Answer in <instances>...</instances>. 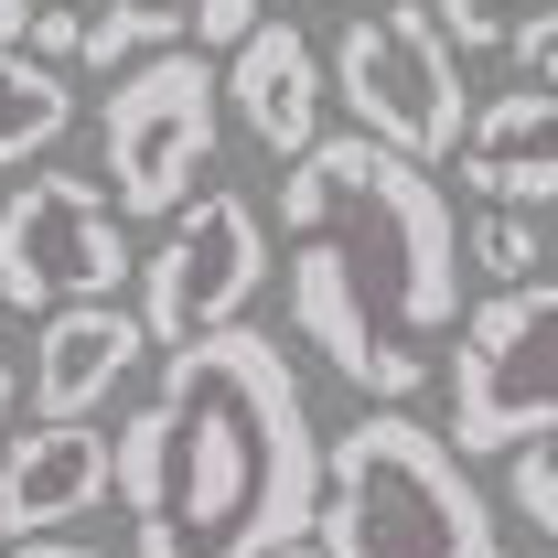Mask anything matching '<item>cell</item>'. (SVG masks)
<instances>
[{"mask_svg": "<svg viewBox=\"0 0 558 558\" xmlns=\"http://www.w3.org/2000/svg\"><path fill=\"white\" fill-rule=\"evenodd\" d=\"M65 130H75L65 65H44V54L0 44V161H33V150H54Z\"/></svg>", "mask_w": 558, "mask_h": 558, "instance_id": "obj_13", "label": "cell"}, {"mask_svg": "<svg viewBox=\"0 0 558 558\" xmlns=\"http://www.w3.org/2000/svg\"><path fill=\"white\" fill-rule=\"evenodd\" d=\"M194 33V11H172V0H108V11H86V65H150V54H172Z\"/></svg>", "mask_w": 558, "mask_h": 558, "instance_id": "obj_14", "label": "cell"}, {"mask_svg": "<svg viewBox=\"0 0 558 558\" xmlns=\"http://www.w3.org/2000/svg\"><path fill=\"white\" fill-rule=\"evenodd\" d=\"M11 398H22V387H11V365H0V429H11Z\"/></svg>", "mask_w": 558, "mask_h": 558, "instance_id": "obj_23", "label": "cell"}, {"mask_svg": "<svg viewBox=\"0 0 558 558\" xmlns=\"http://www.w3.org/2000/svg\"><path fill=\"white\" fill-rule=\"evenodd\" d=\"M108 494H119V440L97 418H33L22 440H0V537H65Z\"/></svg>", "mask_w": 558, "mask_h": 558, "instance_id": "obj_9", "label": "cell"}, {"mask_svg": "<svg viewBox=\"0 0 558 558\" xmlns=\"http://www.w3.org/2000/svg\"><path fill=\"white\" fill-rule=\"evenodd\" d=\"M140 354H161L140 301H65V312H44L33 323V418H97Z\"/></svg>", "mask_w": 558, "mask_h": 558, "instance_id": "obj_10", "label": "cell"}, {"mask_svg": "<svg viewBox=\"0 0 558 558\" xmlns=\"http://www.w3.org/2000/svg\"><path fill=\"white\" fill-rule=\"evenodd\" d=\"M505 505H515V526H537V537H558V429L515 451V473H505Z\"/></svg>", "mask_w": 558, "mask_h": 558, "instance_id": "obj_16", "label": "cell"}, {"mask_svg": "<svg viewBox=\"0 0 558 558\" xmlns=\"http://www.w3.org/2000/svg\"><path fill=\"white\" fill-rule=\"evenodd\" d=\"M0 558H11V548H0Z\"/></svg>", "mask_w": 558, "mask_h": 558, "instance_id": "obj_27", "label": "cell"}, {"mask_svg": "<svg viewBox=\"0 0 558 558\" xmlns=\"http://www.w3.org/2000/svg\"><path fill=\"white\" fill-rule=\"evenodd\" d=\"M333 440L279 333L226 323L172 344L150 398L119 418V515L130 558H279L323 526Z\"/></svg>", "mask_w": 558, "mask_h": 558, "instance_id": "obj_1", "label": "cell"}, {"mask_svg": "<svg viewBox=\"0 0 558 558\" xmlns=\"http://www.w3.org/2000/svg\"><path fill=\"white\" fill-rule=\"evenodd\" d=\"M279 558H333V548H323V537H301V548H279Z\"/></svg>", "mask_w": 558, "mask_h": 558, "instance_id": "obj_24", "label": "cell"}, {"mask_svg": "<svg viewBox=\"0 0 558 558\" xmlns=\"http://www.w3.org/2000/svg\"><path fill=\"white\" fill-rule=\"evenodd\" d=\"M505 54H515V75H526V86H558V0H548V11H515Z\"/></svg>", "mask_w": 558, "mask_h": 558, "instance_id": "obj_17", "label": "cell"}, {"mask_svg": "<svg viewBox=\"0 0 558 558\" xmlns=\"http://www.w3.org/2000/svg\"><path fill=\"white\" fill-rule=\"evenodd\" d=\"M247 33H269V0H194V44L205 54H236Z\"/></svg>", "mask_w": 558, "mask_h": 558, "instance_id": "obj_18", "label": "cell"}, {"mask_svg": "<svg viewBox=\"0 0 558 558\" xmlns=\"http://www.w3.org/2000/svg\"><path fill=\"white\" fill-rule=\"evenodd\" d=\"M258 279H269V226L247 194H226L205 183L194 205L161 226V247L140 258V323H150V344H205L226 323H247V301H258Z\"/></svg>", "mask_w": 558, "mask_h": 558, "instance_id": "obj_8", "label": "cell"}, {"mask_svg": "<svg viewBox=\"0 0 558 558\" xmlns=\"http://www.w3.org/2000/svg\"><path fill=\"white\" fill-rule=\"evenodd\" d=\"M333 97L365 140L409 150V161H451L473 108H462V44L440 33L429 0H376L333 33Z\"/></svg>", "mask_w": 558, "mask_h": 558, "instance_id": "obj_4", "label": "cell"}, {"mask_svg": "<svg viewBox=\"0 0 558 558\" xmlns=\"http://www.w3.org/2000/svg\"><path fill=\"white\" fill-rule=\"evenodd\" d=\"M429 11H440V33H451L462 54H494V44L515 33V11H505V0H429Z\"/></svg>", "mask_w": 558, "mask_h": 558, "instance_id": "obj_19", "label": "cell"}, {"mask_svg": "<svg viewBox=\"0 0 558 558\" xmlns=\"http://www.w3.org/2000/svg\"><path fill=\"white\" fill-rule=\"evenodd\" d=\"M215 130H226V86H215L205 54H150V65L119 75L108 97V183H119V215H183L194 183L215 172Z\"/></svg>", "mask_w": 558, "mask_h": 558, "instance_id": "obj_6", "label": "cell"}, {"mask_svg": "<svg viewBox=\"0 0 558 558\" xmlns=\"http://www.w3.org/2000/svg\"><path fill=\"white\" fill-rule=\"evenodd\" d=\"M119 279H140L130 236H119V194L86 172H33L0 205V301L11 312H65V301H119Z\"/></svg>", "mask_w": 558, "mask_h": 558, "instance_id": "obj_7", "label": "cell"}, {"mask_svg": "<svg viewBox=\"0 0 558 558\" xmlns=\"http://www.w3.org/2000/svg\"><path fill=\"white\" fill-rule=\"evenodd\" d=\"M462 194L473 205H558V86H505V97H484L473 108V130H462Z\"/></svg>", "mask_w": 558, "mask_h": 558, "instance_id": "obj_11", "label": "cell"}, {"mask_svg": "<svg viewBox=\"0 0 558 558\" xmlns=\"http://www.w3.org/2000/svg\"><path fill=\"white\" fill-rule=\"evenodd\" d=\"M558 429V279H515L462 312L451 354V440L462 451H526Z\"/></svg>", "mask_w": 558, "mask_h": 558, "instance_id": "obj_5", "label": "cell"}, {"mask_svg": "<svg viewBox=\"0 0 558 558\" xmlns=\"http://www.w3.org/2000/svg\"><path fill=\"white\" fill-rule=\"evenodd\" d=\"M22 54H44V65H75V54H86V11H75V0H44Z\"/></svg>", "mask_w": 558, "mask_h": 558, "instance_id": "obj_20", "label": "cell"}, {"mask_svg": "<svg viewBox=\"0 0 558 558\" xmlns=\"http://www.w3.org/2000/svg\"><path fill=\"white\" fill-rule=\"evenodd\" d=\"M462 258H473V279H494V290H515V279L548 269V226L526 205H484L473 226H462Z\"/></svg>", "mask_w": 558, "mask_h": 558, "instance_id": "obj_15", "label": "cell"}, {"mask_svg": "<svg viewBox=\"0 0 558 558\" xmlns=\"http://www.w3.org/2000/svg\"><path fill=\"white\" fill-rule=\"evenodd\" d=\"M290 226V333L365 409H409L440 376L429 354L462 333V215L440 172L387 140H312L279 183Z\"/></svg>", "mask_w": 558, "mask_h": 558, "instance_id": "obj_2", "label": "cell"}, {"mask_svg": "<svg viewBox=\"0 0 558 558\" xmlns=\"http://www.w3.org/2000/svg\"><path fill=\"white\" fill-rule=\"evenodd\" d=\"M0 312H11V301H0Z\"/></svg>", "mask_w": 558, "mask_h": 558, "instance_id": "obj_26", "label": "cell"}, {"mask_svg": "<svg viewBox=\"0 0 558 558\" xmlns=\"http://www.w3.org/2000/svg\"><path fill=\"white\" fill-rule=\"evenodd\" d=\"M11 558H97L86 537H11Z\"/></svg>", "mask_w": 558, "mask_h": 558, "instance_id": "obj_21", "label": "cell"}, {"mask_svg": "<svg viewBox=\"0 0 558 558\" xmlns=\"http://www.w3.org/2000/svg\"><path fill=\"white\" fill-rule=\"evenodd\" d=\"M226 97H236V119H247V140H258V150L301 161V150L323 140L333 65L312 54V33H301V22H269V33H247V44H236V65H226Z\"/></svg>", "mask_w": 558, "mask_h": 558, "instance_id": "obj_12", "label": "cell"}, {"mask_svg": "<svg viewBox=\"0 0 558 558\" xmlns=\"http://www.w3.org/2000/svg\"><path fill=\"white\" fill-rule=\"evenodd\" d=\"M33 11L44 0H0V44H33Z\"/></svg>", "mask_w": 558, "mask_h": 558, "instance_id": "obj_22", "label": "cell"}, {"mask_svg": "<svg viewBox=\"0 0 558 558\" xmlns=\"http://www.w3.org/2000/svg\"><path fill=\"white\" fill-rule=\"evenodd\" d=\"M526 558H558V537H537V548H526Z\"/></svg>", "mask_w": 558, "mask_h": 558, "instance_id": "obj_25", "label": "cell"}, {"mask_svg": "<svg viewBox=\"0 0 558 558\" xmlns=\"http://www.w3.org/2000/svg\"><path fill=\"white\" fill-rule=\"evenodd\" d=\"M312 537L333 558H505L473 451L418 409H365L333 429V484H323Z\"/></svg>", "mask_w": 558, "mask_h": 558, "instance_id": "obj_3", "label": "cell"}]
</instances>
